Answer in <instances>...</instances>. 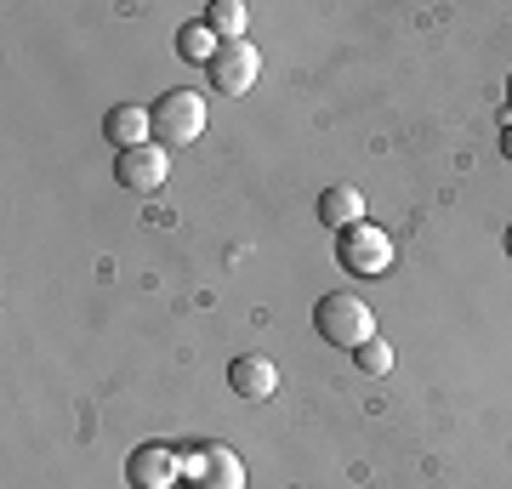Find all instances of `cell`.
<instances>
[{"mask_svg": "<svg viewBox=\"0 0 512 489\" xmlns=\"http://www.w3.org/2000/svg\"><path fill=\"white\" fill-rule=\"evenodd\" d=\"M313 330L325 336L330 347H359L376 336V308H370L365 296H353V290H336V296H325L319 308H313Z\"/></svg>", "mask_w": 512, "mask_h": 489, "instance_id": "1", "label": "cell"}, {"mask_svg": "<svg viewBox=\"0 0 512 489\" xmlns=\"http://www.w3.org/2000/svg\"><path fill=\"white\" fill-rule=\"evenodd\" d=\"M148 120H154V143L160 148H183V143H194V137L205 131V97L200 91H188V86L160 91L154 109H148Z\"/></svg>", "mask_w": 512, "mask_h": 489, "instance_id": "2", "label": "cell"}, {"mask_svg": "<svg viewBox=\"0 0 512 489\" xmlns=\"http://www.w3.org/2000/svg\"><path fill=\"white\" fill-rule=\"evenodd\" d=\"M336 262L359 279H376V273L393 268V239L376 222H353L348 234H336Z\"/></svg>", "mask_w": 512, "mask_h": 489, "instance_id": "3", "label": "cell"}, {"mask_svg": "<svg viewBox=\"0 0 512 489\" xmlns=\"http://www.w3.org/2000/svg\"><path fill=\"white\" fill-rule=\"evenodd\" d=\"M211 86L222 91V97H245V91L256 86V74H262V52H256L251 40H222V52L211 57Z\"/></svg>", "mask_w": 512, "mask_h": 489, "instance_id": "4", "label": "cell"}, {"mask_svg": "<svg viewBox=\"0 0 512 489\" xmlns=\"http://www.w3.org/2000/svg\"><path fill=\"white\" fill-rule=\"evenodd\" d=\"M114 177H120V188H131V194H160L165 177H171V160H165L160 143L126 148V154L114 160Z\"/></svg>", "mask_w": 512, "mask_h": 489, "instance_id": "5", "label": "cell"}, {"mask_svg": "<svg viewBox=\"0 0 512 489\" xmlns=\"http://www.w3.org/2000/svg\"><path fill=\"white\" fill-rule=\"evenodd\" d=\"M126 478H131V489H171L183 478V455L165 450V444H143V450H131Z\"/></svg>", "mask_w": 512, "mask_h": 489, "instance_id": "6", "label": "cell"}, {"mask_svg": "<svg viewBox=\"0 0 512 489\" xmlns=\"http://www.w3.org/2000/svg\"><path fill=\"white\" fill-rule=\"evenodd\" d=\"M228 387H234L239 399H251V404L274 399L279 393V364L268 359V353H239V359L228 364Z\"/></svg>", "mask_w": 512, "mask_h": 489, "instance_id": "7", "label": "cell"}, {"mask_svg": "<svg viewBox=\"0 0 512 489\" xmlns=\"http://www.w3.org/2000/svg\"><path fill=\"white\" fill-rule=\"evenodd\" d=\"M103 131H109V143L120 148V154H126V148L154 143V120H148V109H137V103H120V109H109Z\"/></svg>", "mask_w": 512, "mask_h": 489, "instance_id": "8", "label": "cell"}, {"mask_svg": "<svg viewBox=\"0 0 512 489\" xmlns=\"http://www.w3.org/2000/svg\"><path fill=\"white\" fill-rule=\"evenodd\" d=\"M319 222H325V228H336V234H348L353 222H365V194H359V188H348V182L325 188V194H319Z\"/></svg>", "mask_w": 512, "mask_h": 489, "instance_id": "9", "label": "cell"}, {"mask_svg": "<svg viewBox=\"0 0 512 489\" xmlns=\"http://www.w3.org/2000/svg\"><path fill=\"white\" fill-rule=\"evenodd\" d=\"M194 489H245V467L228 444H205V467L194 478Z\"/></svg>", "mask_w": 512, "mask_h": 489, "instance_id": "10", "label": "cell"}, {"mask_svg": "<svg viewBox=\"0 0 512 489\" xmlns=\"http://www.w3.org/2000/svg\"><path fill=\"white\" fill-rule=\"evenodd\" d=\"M245 18H251V12H245L239 0H211V6H205V23H211L217 40H245Z\"/></svg>", "mask_w": 512, "mask_h": 489, "instance_id": "11", "label": "cell"}, {"mask_svg": "<svg viewBox=\"0 0 512 489\" xmlns=\"http://www.w3.org/2000/svg\"><path fill=\"white\" fill-rule=\"evenodd\" d=\"M177 52H183L188 63H205V69H211V57L222 52V40L211 35V23H188L183 35H177Z\"/></svg>", "mask_w": 512, "mask_h": 489, "instance_id": "12", "label": "cell"}, {"mask_svg": "<svg viewBox=\"0 0 512 489\" xmlns=\"http://www.w3.org/2000/svg\"><path fill=\"white\" fill-rule=\"evenodd\" d=\"M353 359H359V370H365V376H387V370H393V347H387L382 336H370Z\"/></svg>", "mask_w": 512, "mask_h": 489, "instance_id": "13", "label": "cell"}, {"mask_svg": "<svg viewBox=\"0 0 512 489\" xmlns=\"http://www.w3.org/2000/svg\"><path fill=\"white\" fill-rule=\"evenodd\" d=\"M501 154H507V160H512V109L501 114Z\"/></svg>", "mask_w": 512, "mask_h": 489, "instance_id": "14", "label": "cell"}, {"mask_svg": "<svg viewBox=\"0 0 512 489\" xmlns=\"http://www.w3.org/2000/svg\"><path fill=\"white\" fill-rule=\"evenodd\" d=\"M507 251H512V234H507Z\"/></svg>", "mask_w": 512, "mask_h": 489, "instance_id": "15", "label": "cell"}, {"mask_svg": "<svg viewBox=\"0 0 512 489\" xmlns=\"http://www.w3.org/2000/svg\"><path fill=\"white\" fill-rule=\"evenodd\" d=\"M507 91H512V80H507Z\"/></svg>", "mask_w": 512, "mask_h": 489, "instance_id": "16", "label": "cell"}]
</instances>
